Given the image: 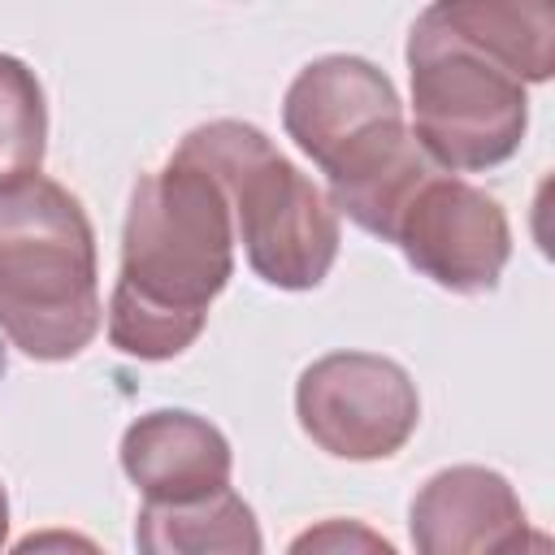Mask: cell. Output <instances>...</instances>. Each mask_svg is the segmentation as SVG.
<instances>
[{"label": "cell", "instance_id": "8fae6325", "mask_svg": "<svg viewBox=\"0 0 555 555\" xmlns=\"http://www.w3.org/2000/svg\"><path fill=\"white\" fill-rule=\"evenodd\" d=\"M48 152V100L35 69L0 52V186L39 173Z\"/></svg>", "mask_w": 555, "mask_h": 555}, {"label": "cell", "instance_id": "ba28073f", "mask_svg": "<svg viewBox=\"0 0 555 555\" xmlns=\"http://www.w3.org/2000/svg\"><path fill=\"white\" fill-rule=\"evenodd\" d=\"M525 507L512 481L486 464H451L425 477L408 507L416 555H499L525 533Z\"/></svg>", "mask_w": 555, "mask_h": 555}, {"label": "cell", "instance_id": "8992f818", "mask_svg": "<svg viewBox=\"0 0 555 555\" xmlns=\"http://www.w3.org/2000/svg\"><path fill=\"white\" fill-rule=\"evenodd\" d=\"M299 429L334 460H390L421 421V395L408 369L377 351L317 356L295 382Z\"/></svg>", "mask_w": 555, "mask_h": 555}, {"label": "cell", "instance_id": "9c48e42d", "mask_svg": "<svg viewBox=\"0 0 555 555\" xmlns=\"http://www.w3.org/2000/svg\"><path fill=\"white\" fill-rule=\"evenodd\" d=\"M121 473L147 503H191L230 486V438L199 412L152 408L121 434Z\"/></svg>", "mask_w": 555, "mask_h": 555}, {"label": "cell", "instance_id": "277c9868", "mask_svg": "<svg viewBox=\"0 0 555 555\" xmlns=\"http://www.w3.org/2000/svg\"><path fill=\"white\" fill-rule=\"evenodd\" d=\"M100 325V256L82 199L43 173L0 186V334L56 364L87 351Z\"/></svg>", "mask_w": 555, "mask_h": 555}, {"label": "cell", "instance_id": "7a4b0ae2", "mask_svg": "<svg viewBox=\"0 0 555 555\" xmlns=\"http://www.w3.org/2000/svg\"><path fill=\"white\" fill-rule=\"evenodd\" d=\"M234 273V221L221 186L186 156H169L130 191L121 269L108 295V343L130 360H173L208 325Z\"/></svg>", "mask_w": 555, "mask_h": 555}, {"label": "cell", "instance_id": "30bf717a", "mask_svg": "<svg viewBox=\"0 0 555 555\" xmlns=\"http://www.w3.org/2000/svg\"><path fill=\"white\" fill-rule=\"evenodd\" d=\"M134 546L139 555H264L260 520L230 486L191 503H143Z\"/></svg>", "mask_w": 555, "mask_h": 555}, {"label": "cell", "instance_id": "7c38bea8", "mask_svg": "<svg viewBox=\"0 0 555 555\" xmlns=\"http://www.w3.org/2000/svg\"><path fill=\"white\" fill-rule=\"evenodd\" d=\"M286 555H399L390 538H382L373 525L351 516H325L299 529L286 546Z\"/></svg>", "mask_w": 555, "mask_h": 555}, {"label": "cell", "instance_id": "52a82bcc", "mask_svg": "<svg viewBox=\"0 0 555 555\" xmlns=\"http://www.w3.org/2000/svg\"><path fill=\"white\" fill-rule=\"evenodd\" d=\"M386 243H395L421 278L451 295L494 291L512 260V225L503 204L442 169H429L403 195Z\"/></svg>", "mask_w": 555, "mask_h": 555}, {"label": "cell", "instance_id": "5bb4252c", "mask_svg": "<svg viewBox=\"0 0 555 555\" xmlns=\"http://www.w3.org/2000/svg\"><path fill=\"white\" fill-rule=\"evenodd\" d=\"M499 555H555V542H551V533L546 529H525V533H516Z\"/></svg>", "mask_w": 555, "mask_h": 555}, {"label": "cell", "instance_id": "4fadbf2b", "mask_svg": "<svg viewBox=\"0 0 555 555\" xmlns=\"http://www.w3.org/2000/svg\"><path fill=\"white\" fill-rule=\"evenodd\" d=\"M4 555H104V546L95 538H87L82 529H30L26 538L13 542V551Z\"/></svg>", "mask_w": 555, "mask_h": 555}, {"label": "cell", "instance_id": "5b68a950", "mask_svg": "<svg viewBox=\"0 0 555 555\" xmlns=\"http://www.w3.org/2000/svg\"><path fill=\"white\" fill-rule=\"evenodd\" d=\"M195 160L225 195L234 243L251 273L278 291H312L338 260V212L325 191L291 165L273 139L251 121H204L173 147Z\"/></svg>", "mask_w": 555, "mask_h": 555}, {"label": "cell", "instance_id": "6da1fadb", "mask_svg": "<svg viewBox=\"0 0 555 555\" xmlns=\"http://www.w3.org/2000/svg\"><path fill=\"white\" fill-rule=\"evenodd\" d=\"M412 139L442 173L512 160L529 130V82L555 74V9L542 0H438L408 35Z\"/></svg>", "mask_w": 555, "mask_h": 555}, {"label": "cell", "instance_id": "9a60e30c", "mask_svg": "<svg viewBox=\"0 0 555 555\" xmlns=\"http://www.w3.org/2000/svg\"><path fill=\"white\" fill-rule=\"evenodd\" d=\"M4 538H9V490L0 481V546H4Z\"/></svg>", "mask_w": 555, "mask_h": 555}, {"label": "cell", "instance_id": "3957f363", "mask_svg": "<svg viewBox=\"0 0 555 555\" xmlns=\"http://www.w3.org/2000/svg\"><path fill=\"white\" fill-rule=\"evenodd\" d=\"M282 130L325 173L330 208L377 238L403 195L438 169L412 139L390 74L351 52L317 56L291 78Z\"/></svg>", "mask_w": 555, "mask_h": 555}]
</instances>
